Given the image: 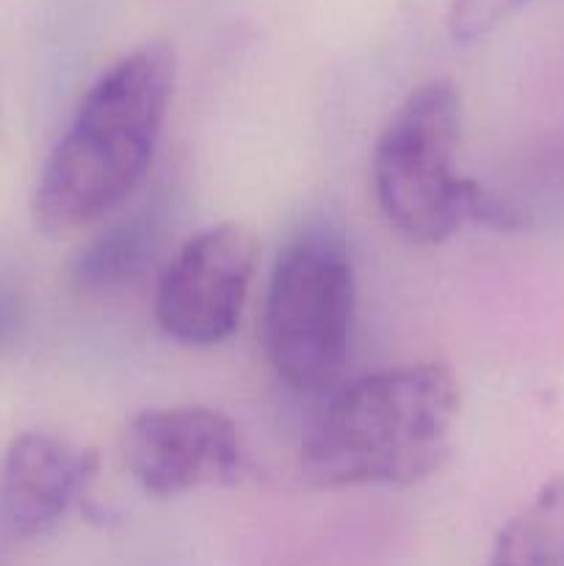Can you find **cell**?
Segmentation results:
<instances>
[{
	"label": "cell",
	"instance_id": "1",
	"mask_svg": "<svg viewBox=\"0 0 564 566\" xmlns=\"http://www.w3.org/2000/svg\"><path fill=\"white\" fill-rule=\"evenodd\" d=\"M175 50L144 42L88 86L50 149L33 193L36 224L66 235L119 208L147 175L175 94Z\"/></svg>",
	"mask_w": 564,
	"mask_h": 566
},
{
	"label": "cell",
	"instance_id": "2",
	"mask_svg": "<svg viewBox=\"0 0 564 566\" xmlns=\"http://www.w3.org/2000/svg\"><path fill=\"white\" fill-rule=\"evenodd\" d=\"M459 381L442 363L374 370L343 387L310 426L302 473L321 486H415L451 457Z\"/></svg>",
	"mask_w": 564,
	"mask_h": 566
},
{
	"label": "cell",
	"instance_id": "3",
	"mask_svg": "<svg viewBox=\"0 0 564 566\" xmlns=\"http://www.w3.org/2000/svg\"><path fill=\"white\" fill-rule=\"evenodd\" d=\"M459 138L462 103L448 81L412 88L376 138L370 158L376 202L409 243L437 247L468 221L498 232L523 224L512 202L462 177Z\"/></svg>",
	"mask_w": 564,
	"mask_h": 566
},
{
	"label": "cell",
	"instance_id": "4",
	"mask_svg": "<svg viewBox=\"0 0 564 566\" xmlns=\"http://www.w3.org/2000/svg\"><path fill=\"white\" fill-rule=\"evenodd\" d=\"M354 269L346 247L326 230L293 238L271 271L263 348L280 381L296 392L330 387L348 352Z\"/></svg>",
	"mask_w": 564,
	"mask_h": 566
},
{
	"label": "cell",
	"instance_id": "5",
	"mask_svg": "<svg viewBox=\"0 0 564 566\" xmlns=\"http://www.w3.org/2000/svg\"><path fill=\"white\" fill-rule=\"evenodd\" d=\"M258 249V235L241 221L188 238L155 285V321L164 335L191 348L224 343L241 324Z\"/></svg>",
	"mask_w": 564,
	"mask_h": 566
},
{
	"label": "cell",
	"instance_id": "6",
	"mask_svg": "<svg viewBox=\"0 0 564 566\" xmlns=\"http://www.w3.org/2000/svg\"><path fill=\"white\" fill-rule=\"evenodd\" d=\"M122 462L147 495L175 501L236 484L243 468L241 434L210 407L144 409L122 431Z\"/></svg>",
	"mask_w": 564,
	"mask_h": 566
},
{
	"label": "cell",
	"instance_id": "7",
	"mask_svg": "<svg viewBox=\"0 0 564 566\" xmlns=\"http://www.w3.org/2000/svg\"><path fill=\"white\" fill-rule=\"evenodd\" d=\"M100 459L48 431H22L9 442L0 468V501L6 520L22 536L53 531L70 509L86 503Z\"/></svg>",
	"mask_w": 564,
	"mask_h": 566
},
{
	"label": "cell",
	"instance_id": "8",
	"mask_svg": "<svg viewBox=\"0 0 564 566\" xmlns=\"http://www.w3.org/2000/svg\"><path fill=\"white\" fill-rule=\"evenodd\" d=\"M160 235L164 216L158 208H142L122 216L75 254L70 265L72 282L83 291H108L133 282L158 254Z\"/></svg>",
	"mask_w": 564,
	"mask_h": 566
},
{
	"label": "cell",
	"instance_id": "9",
	"mask_svg": "<svg viewBox=\"0 0 564 566\" xmlns=\"http://www.w3.org/2000/svg\"><path fill=\"white\" fill-rule=\"evenodd\" d=\"M487 566H564V475L545 481L503 525Z\"/></svg>",
	"mask_w": 564,
	"mask_h": 566
},
{
	"label": "cell",
	"instance_id": "10",
	"mask_svg": "<svg viewBox=\"0 0 564 566\" xmlns=\"http://www.w3.org/2000/svg\"><path fill=\"white\" fill-rule=\"evenodd\" d=\"M525 3L529 0H448V31L453 42H479Z\"/></svg>",
	"mask_w": 564,
	"mask_h": 566
},
{
	"label": "cell",
	"instance_id": "11",
	"mask_svg": "<svg viewBox=\"0 0 564 566\" xmlns=\"http://www.w3.org/2000/svg\"><path fill=\"white\" fill-rule=\"evenodd\" d=\"M22 296L20 291H14L11 285L0 282V354L14 343V337L20 335L22 326Z\"/></svg>",
	"mask_w": 564,
	"mask_h": 566
}]
</instances>
